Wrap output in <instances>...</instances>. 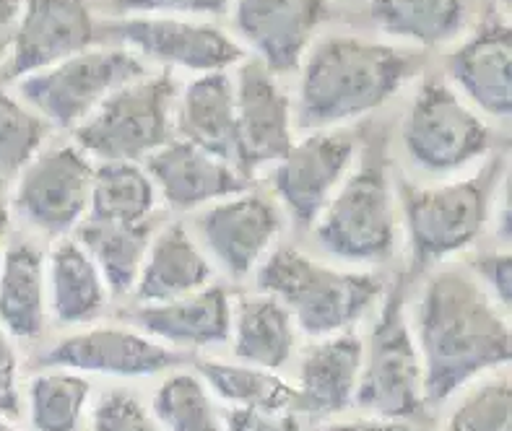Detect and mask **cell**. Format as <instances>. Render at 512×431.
<instances>
[{
	"label": "cell",
	"instance_id": "cell-30",
	"mask_svg": "<svg viewBox=\"0 0 512 431\" xmlns=\"http://www.w3.org/2000/svg\"><path fill=\"white\" fill-rule=\"evenodd\" d=\"M195 369L203 377L206 387H211L227 403L297 413V387L276 377L271 369H260L253 364H227V361L214 359H201Z\"/></svg>",
	"mask_w": 512,
	"mask_h": 431
},
{
	"label": "cell",
	"instance_id": "cell-13",
	"mask_svg": "<svg viewBox=\"0 0 512 431\" xmlns=\"http://www.w3.org/2000/svg\"><path fill=\"white\" fill-rule=\"evenodd\" d=\"M237 102V172L253 180L263 167H273L292 148V99L260 60H242L234 76Z\"/></svg>",
	"mask_w": 512,
	"mask_h": 431
},
{
	"label": "cell",
	"instance_id": "cell-37",
	"mask_svg": "<svg viewBox=\"0 0 512 431\" xmlns=\"http://www.w3.org/2000/svg\"><path fill=\"white\" fill-rule=\"evenodd\" d=\"M471 273L484 286L494 302L502 309L510 307L512 299V255L507 250L489 252V255H479L471 263Z\"/></svg>",
	"mask_w": 512,
	"mask_h": 431
},
{
	"label": "cell",
	"instance_id": "cell-27",
	"mask_svg": "<svg viewBox=\"0 0 512 431\" xmlns=\"http://www.w3.org/2000/svg\"><path fill=\"white\" fill-rule=\"evenodd\" d=\"M151 237L154 232L149 221L110 224V221L84 219L76 226V242L97 263L110 296H125L136 289Z\"/></svg>",
	"mask_w": 512,
	"mask_h": 431
},
{
	"label": "cell",
	"instance_id": "cell-35",
	"mask_svg": "<svg viewBox=\"0 0 512 431\" xmlns=\"http://www.w3.org/2000/svg\"><path fill=\"white\" fill-rule=\"evenodd\" d=\"M91 431H164L154 413L141 406L136 395L110 390L99 398L91 413Z\"/></svg>",
	"mask_w": 512,
	"mask_h": 431
},
{
	"label": "cell",
	"instance_id": "cell-21",
	"mask_svg": "<svg viewBox=\"0 0 512 431\" xmlns=\"http://www.w3.org/2000/svg\"><path fill=\"white\" fill-rule=\"evenodd\" d=\"M211 276H214L211 263L188 232V226L172 221L151 237L133 291L138 302L164 304L206 289Z\"/></svg>",
	"mask_w": 512,
	"mask_h": 431
},
{
	"label": "cell",
	"instance_id": "cell-38",
	"mask_svg": "<svg viewBox=\"0 0 512 431\" xmlns=\"http://www.w3.org/2000/svg\"><path fill=\"white\" fill-rule=\"evenodd\" d=\"M227 431H299L294 411L234 406L227 411Z\"/></svg>",
	"mask_w": 512,
	"mask_h": 431
},
{
	"label": "cell",
	"instance_id": "cell-9",
	"mask_svg": "<svg viewBox=\"0 0 512 431\" xmlns=\"http://www.w3.org/2000/svg\"><path fill=\"white\" fill-rule=\"evenodd\" d=\"M354 403L372 416L401 421L414 419L427 406L422 356L409 328L401 284L385 296L380 317L372 328L370 348H364Z\"/></svg>",
	"mask_w": 512,
	"mask_h": 431
},
{
	"label": "cell",
	"instance_id": "cell-41",
	"mask_svg": "<svg viewBox=\"0 0 512 431\" xmlns=\"http://www.w3.org/2000/svg\"><path fill=\"white\" fill-rule=\"evenodd\" d=\"M325 431H411L409 424L401 419H383V416H372V419L346 421V424H333Z\"/></svg>",
	"mask_w": 512,
	"mask_h": 431
},
{
	"label": "cell",
	"instance_id": "cell-42",
	"mask_svg": "<svg viewBox=\"0 0 512 431\" xmlns=\"http://www.w3.org/2000/svg\"><path fill=\"white\" fill-rule=\"evenodd\" d=\"M11 190H8V177L6 174H0V234L8 232V226H11Z\"/></svg>",
	"mask_w": 512,
	"mask_h": 431
},
{
	"label": "cell",
	"instance_id": "cell-8",
	"mask_svg": "<svg viewBox=\"0 0 512 431\" xmlns=\"http://www.w3.org/2000/svg\"><path fill=\"white\" fill-rule=\"evenodd\" d=\"M401 143L422 172L448 177L487 156L492 128L453 86L429 78L403 117Z\"/></svg>",
	"mask_w": 512,
	"mask_h": 431
},
{
	"label": "cell",
	"instance_id": "cell-34",
	"mask_svg": "<svg viewBox=\"0 0 512 431\" xmlns=\"http://www.w3.org/2000/svg\"><path fill=\"white\" fill-rule=\"evenodd\" d=\"M445 431H512V387L507 377L479 385L450 416Z\"/></svg>",
	"mask_w": 512,
	"mask_h": 431
},
{
	"label": "cell",
	"instance_id": "cell-22",
	"mask_svg": "<svg viewBox=\"0 0 512 431\" xmlns=\"http://www.w3.org/2000/svg\"><path fill=\"white\" fill-rule=\"evenodd\" d=\"M177 130L182 141L232 167L237 164V102L234 78L227 71L203 73L185 86L177 107Z\"/></svg>",
	"mask_w": 512,
	"mask_h": 431
},
{
	"label": "cell",
	"instance_id": "cell-10",
	"mask_svg": "<svg viewBox=\"0 0 512 431\" xmlns=\"http://www.w3.org/2000/svg\"><path fill=\"white\" fill-rule=\"evenodd\" d=\"M94 169L76 143L39 151L19 172L13 206L26 224L50 237L76 232L89 216Z\"/></svg>",
	"mask_w": 512,
	"mask_h": 431
},
{
	"label": "cell",
	"instance_id": "cell-6",
	"mask_svg": "<svg viewBox=\"0 0 512 431\" xmlns=\"http://www.w3.org/2000/svg\"><path fill=\"white\" fill-rule=\"evenodd\" d=\"M177 84L169 71L146 73L112 91L73 130L76 146L99 161H141L172 141Z\"/></svg>",
	"mask_w": 512,
	"mask_h": 431
},
{
	"label": "cell",
	"instance_id": "cell-23",
	"mask_svg": "<svg viewBox=\"0 0 512 431\" xmlns=\"http://www.w3.org/2000/svg\"><path fill=\"white\" fill-rule=\"evenodd\" d=\"M133 320L175 346H219L232 335V302L224 286H211L164 304H143Z\"/></svg>",
	"mask_w": 512,
	"mask_h": 431
},
{
	"label": "cell",
	"instance_id": "cell-44",
	"mask_svg": "<svg viewBox=\"0 0 512 431\" xmlns=\"http://www.w3.org/2000/svg\"><path fill=\"white\" fill-rule=\"evenodd\" d=\"M0 431H19V429H16V426H11V424H6V421L0 419Z\"/></svg>",
	"mask_w": 512,
	"mask_h": 431
},
{
	"label": "cell",
	"instance_id": "cell-24",
	"mask_svg": "<svg viewBox=\"0 0 512 431\" xmlns=\"http://www.w3.org/2000/svg\"><path fill=\"white\" fill-rule=\"evenodd\" d=\"M47 299L60 325H84L107 307V286L97 263L76 239H60L45 263Z\"/></svg>",
	"mask_w": 512,
	"mask_h": 431
},
{
	"label": "cell",
	"instance_id": "cell-33",
	"mask_svg": "<svg viewBox=\"0 0 512 431\" xmlns=\"http://www.w3.org/2000/svg\"><path fill=\"white\" fill-rule=\"evenodd\" d=\"M50 125L24 102L0 89V174L13 177L42 151Z\"/></svg>",
	"mask_w": 512,
	"mask_h": 431
},
{
	"label": "cell",
	"instance_id": "cell-3",
	"mask_svg": "<svg viewBox=\"0 0 512 431\" xmlns=\"http://www.w3.org/2000/svg\"><path fill=\"white\" fill-rule=\"evenodd\" d=\"M505 185V156H494L461 180L429 187L401 182L398 203L416 268L440 265L474 245Z\"/></svg>",
	"mask_w": 512,
	"mask_h": 431
},
{
	"label": "cell",
	"instance_id": "cell-16",
	"mask_svg": "<svg viewBox=\"0 0 512 431\" xmlns=\"http://www.w3.org/2000/svg\"><path fill=\"white\" fill-rule=\"evenodd\" d=\"M237 42L271 73L297 71L328 19L325 0H232Z\"/></svg>",
	"mask_w": 512,
	"mask_h": 431
},
{
	"label": "cell",
	"instance_id": "cell-11",
	"mask_svg": "<svg viewBox=\"0 0 512 431\" xmlns=\"http://www.w3.org/2000/svg\"><path fill=\"white\" fill-rule=\"evenodd\" d=\"M107 34L123 42L138 58H149L175 71L216 73L229 71L245 60V47L201 19L180 16H123L107 24Z\"/></svg>",
	"mask_w": 512,
	"mask_h": 431
},
{
	"label": "cell",
	"instance_id": "cell-7",
	"mask_svg": "<svg viewBox=\"0 0 512 431\" xmlns=\"http://www.w3.org/2000/svg\"><path fill=\"white\" fill-rule=\"evenodd\" d=\"M146 76V63L123 47H89L58 65L19 78L26 107L47 125L76 130L120 86Z\"/></svg>",
	"mask_w": 512,
	"mask_h": 431
},
{
	"label": "cell",
	"instance_id": "cell-15",
	"mask_svg": "<svg viewBox=\"0 0 512 431\" xmlns=\"http://www.w3.org/2000/svg\"><path fill=\"white\" fill-rule=\"evenodd\" d=\"M284 229V213L273 198L237 193L216 200L198 216V232L216 263L232 278L253 273Z\"/></svg>",
	"mask_w": 512,
	"mask_h": 431
},
{
	"label": "cell",
	"instance_id": "cell-14",
	"mask_svg": "<svg viewBox=\"0 0 512 431\" xmlns=\"http://www.w3.org/2000/svg\"><path fill=\"white\" fill-rule=\"evenodd\" d=\"M97 24L84 0H24L11 55L0 65V81H19L60 60L89 50Z\"/></svg>",
	"mask_w": 512,
	"mask_h": 431
},
{
	"label": "cell",
	"instance_id": "cell-4",
	"mask_svg": "<svg viewBox=\"0 0 512 431\" xmlns=\"http://www.w3.org/2000/svg\"><path fill=\"white\" fill-rule=\"evenodd\" d=\"M258 289L279 299L307 335L341 333L383 296V278L344 271L310 258L297 247H276L258 265Z\"/></svg>",
	"mask_w": 512,
	"mask_h": 431
},
{
	"label": "cell",
	"instance_id": "cell-31",
	"mask_svg": "<svg viewBox=\"0 0 512 431\" xmlns=\"http://www.w3.org/2000/svg\"><path fill=\"white\" fill-rule=\"evenodd\" d=\"M151 413L164 431H224L206 382L195 374H172L159 385Z\"/></svg>",
	"mask_w": 512,
	"mask_h": 431
},
{
	"label": "cell",
	"instance_id": "cell-12",
	"mask_svg": "<svg viewBox=\"0 0 512 431\" xmlns=\"http://www.w3.org/2000/svg\"><path fill=\"white\" fill-rule=\"evenodd\" d=\"M357 156V141L344 130H310L273 164L271 185L294 224L312 229Z\"/></svg>",
	"mask_w": 512,
	"mask_h": 431
},
{
	"label": "cell",
	"instance_id": "cell-36",
	"mask_svg": "<svg viewBox=\"0 0 512 431\" xmlns=\"http://www.w3.org/2000/svg\"><path fill=\"white\" fill-rule=\"evenodd\" d=\"M117 11L128 16H180V19H214L232 8V0H115Z\"/></svg>",
	"mask_w": 512,
	"mask_h": 431
},
{
	"label": "cell",
	"instance_id": "cell-17",
	"mask_svg": "<svg viewBox=\"0 0 512 431\" xmlns=\"http://www.w3.org/2000/svg\"><path fill=\"white\" fill-rule=\"evenodd\" d=\"M180 351L151 341L136 330L94 328L55 343L39 356L42 367H63L71 372H99L115 377H149L182 364Z\"/></svg>",
	"mask_w": 512,
	"mask_h": 431
},
{
	"label": "cell",
	"instance_id": "cell-2",
	"mask_svg": "<svg viewBox=\"0 0 512 431\" xmlns=\"http://www.w3.org/2000/svg\"><path fill=\"white\" fill-rule=\"evenodd\" d=\"M422 68V58L403 47L333 34L307 50L299 63L294 128L333 130L396 97Z\"/></svg>",
	"mask_w": 512,
	"mask_h": 431
},
{
	"label": "cell",
	"instance_id": "cell-1",
	"mask_svg": "<svg viewBox=\"0 0 512 431\" xmlns=\"http://www.w3.org/2000/svg\"><path fill=\"white\" fill-rule=\"evenodd\" d=\"M414 322L429 406H440L479 374L505 367L512 356L507 317L466 268L445 265L427 278Z\"/></svg>",
	"mask_w": 512,
	"mask_h": 431
},
{
	"label": "cell",
	"instance_id": "cell-18",
	"mask_svg": "<svg viewBox=\"0 0 512 431\" xmlns=\"http://www.w3.org/2000/svg\"><path fill=\"white\" fill-rule=\"evenodd\" d=\"M455 89L479 115L507 120L512 112V32L505 19H489L448 58Z\"/></svg>",
	"mask_w": 512,
	"mask_h": 431
},
{
	"label": "cell",
	"instance_id": "cell-29",
	"mask_svg": "<svg viewBox=\"0 0 512 431\" xmlns=\"http://www.w3.org/2000/svg\"><path fill=\"white\" fill-rule=\"evenodd\" d=\"M370 16L388 37L440 47L463 29L466 0H370Z\"/></svg>",
	"mask_w": 512,
	"mask_h": 431
},
{
	"label": "cell",
	"instance_id": "cell-40",
	"mask_svg": "<svg viewBox=\"0 0 512 431\" xmlns=\"http://www.w3.org/2000/svg\"><path fill=\"white\" fill-rule=\"evenodd\" d=\"M21 8H24V0H0V65L11 55Z\"/></svg>",
	"mask_w": 512,
	"mask_h": 431
},
{
	"label": "cell",
	"instance_id": "cell-26",
	"mask_svg": "<svg viewBox=\"0 0 512 431\" xmlns=\"http://www.w3.org/2000/svg\"><path fill=\"white\" fill-rule=\"evenodd\" d=\"M45 258L34 245L8 247L0 258V325L13 338H37L45 328Z\"/></svg>",
	"mask_w": 512,
	"mask_h": 431
},
{
	"label": "cell",
	"instance_id": "cell-39",
	"mask_svg": "<svg viewBox=\"0 0 512 431\" xmlns=\"http://www.w3.org/2000/svg\"><path fill=\"white\" fill-rule=\"evenodd\" d=\"M13 335L0 325V393L11 400H19L16 377H19V356L13 348Z\"/></svg>",
	"mask_w": 512,
	"mask_h": 431
},
{
	"label": "cell",
	"instance_id": "cell-28",
	"mask_svg": "<svg viewBox=\"0 0 512 431\" xmlns=\"http://www.w3.org/2000/svg\"><path fill=\"white\" fill-rule=\"evenodd\" d=\"M159 203L151 174L138 161H99L91 185L89 216L110 224H143Z\"/></svg>",
	"mask_w": 512,
	"mask_h": 431
},
{
	"label": "cell",
	"instance_id": "cell-5",
	"mask_svg": "<svg viewBox=\"0 0 512 431\" xmlns=\"http://www.w3.org/2000/svg\"><path fill=\"white\" fill-rule=\"evenodd\" d=\"M323 252L351 265H377L393 255L398 239L396 193L380 159H364L341 182L312 224Z\"/></svg>",
	"mask_w": 512,
	"mask_h": 431
},
{
	"label": "cell",
	"instance_id": "cell-32",
	"mask_svg": "<svg viewBox=\"0 0 512 431\" xmlns=\"http://www.w3.org/2000/svg\"><path fill=\"white\" fill-rule=\"evenodd\" d=\"M91 385L76 372H47L29 385V411L37 431H78Z\"/></svg>",
	"mask_w": 512,
	"mask_h": 431
},
{
	"label": "cell",
	"instance_id": "cell-43",
	"mask_svg": "<svg viewBox=\"0 0 512 431\" xmlns=\"http://www.w3.org/2000/svg\"><path fill=\"white\" fill-rule=\"evenodd\" d=\"M0 413H3V416H16V413H19V400H11L0 393Z\"/></svg>",
	"mask_w": 512,
	"mask_h": 431
},
{
	"label": "cell",
	"instance_id": "cell-25",
	"mask_svg": "<svg viewBox=\"0 0 512 431\" xmlns=\"http://www.w3.org/2000/svg\"><path fill=\"white\" fill-rule=\"evenodd\" d=\"M232 348L242 364L281 369L292 359L294 320L289 309L268 294L247 296L232 307Z\"/></svg>",
	"mask_w": 512,
	"mask_h": 431
},
{
	"label": "cell",
	"instance_id": "cell-20",
	"mask_svg": "<svg viewBox=\"0 0 512 431\" xmlns=\"http://www.w3.org/2000/svg\"><path fill=\"white\" fill-rule=\"evenodd\" d=\"M364 364V343L357 333L323 335L299 361L297 413L328 419L354 403Z\"/></svg>",
	"mask_w": 512,
	"mask_h": 431
},
{
	"label": "cell",
	"instance_id": "cell-19",
	"mask_svg": "<svg viewBox=\"0 0 512 431\" xmlns=\"http://www.w3.org/2000/svg\"><path fill=\"white\" fill-rule=\"evenodd\" d=\"M146 172L154 180L156 193L175 211H195L229 195L245 193L250 182L232 164L182 138L154 151L146 159Z\"/></svg>",
	"mask_w": 512,
	"mask_h": 431
}]
</instances>
